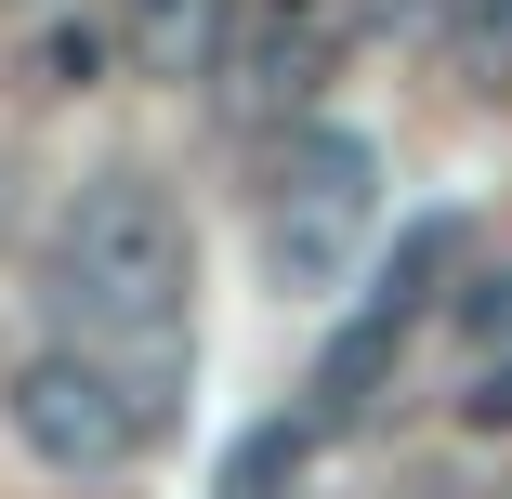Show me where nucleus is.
I'll list each match as a JSON object with an SVG mask.
<instances>
[{"label":"nucleus","mask_w":512,"mask_h":499,"mask_svg":"<svg viewBox=\"0 0 512 499\" xmlns=\"http://www.w3.org/2000/svg\"><path fill=\"white\" fill-rule=\"evenodd\" d=\"M184 289H197V237L158 171H92L53 211V316L92 355H158L184 329Z\"/></svg>","instance_id":"nucleus-1"},{"label":"nucleus","mask_w":512,"mask_h":499,"mask_svg":"<svg viewBox=\"0 0 512 499\" xmlns=\"http://www.w3.org/2000/svg\"><path fill=\"white\" fill-rule=\"evenodd\" d=\"M14 447L40 460V473H66V486H106V473H132L158 434H171V381H158V355H92V342H53V355H27L14 368Z\"/></svg>","instance_id":"nucleus-2"},{"label":"nucleus","mask_w":512,"mask_h":499,"mask_svg":"<svg viewBox=\"0 0 512 499\" xmlns=\"http://www.w3.org/2000/svg\"><path fill=\"white\" fill-rule=\"evenodd\" d=\"M368 197H381V145L368 132H289V158H276V197H263V263L289 276V289H329L342 263H355V237H368Z\"/></svg>","instance_id":"nucleus-3"},{"label":"nucleus","mask_w":512,"mask_h":499,"mask_svg":"<svg viewBox=\"0 0 512 499\" xmlns=\"http://www.w3.org/2000/svg\"><path fill=\"white\" fill-rule=\"evenodd\" d=\"M329 53H342V14L329 0H237V27H224V119H250V132H276V119H302L316 106V79H329Z\"/></svg>","instance_id":"nucleus-4"},{"label":"nucleus","mask_w":512,"mask_h":499,"mask_svg":"<svg viewBox=\"0 0 512 499\" xmlns=\"http://www.w3.org/2000/svg\"><path fill=\"white\" fill-rule=\"evenodd\" d=\"M224 27H237V0H119V27H106V40H119L145 79L184 92V79H211V66H224Z\"/></svg>","instance_id":"nucleus-5"},{"label":"nucleus","mask_w":512,"mask_h":499,"mask_svg":"<svg viewBox=\"0 0 512 499\" xmlns=\"http://www.w3.org/2000/svg\"><path fill=\"white\" fill-rule=\"evenodd\" d=\"M407 329L421 316H394V303H368L329 355H316V434H342V421H368L381 408V381H394V355H407Z\"/></svg>","instance_id":"nucleus-6"},{"label":"nucleus","mask_w":512,"mask_h":499,"mask_svg":"<svg viewBox=\"0 0 512 499\" xmlns=\"http://www.w3.org/2000/svg\"><path fill=\"white\" fill-rule=\"evenodd\" d=\"M302 473H316V421H263V434H237L224 499H302Z\"/></svg>","instance_id":"nucleus-7"},{"label":"nucleus","mask_w":512,"mask_h":499,"mask_svg":"<svg viewBox=\"0 0 512 499\" xmlns=\"http://www.w3.org/2000/svg\"><path fill=\"white\" fill-rule=\"evenodd\" d=\"M447 263H460V224L434 211V224H407V237H394V263H381V289H368V303H394V316H421Z\"/></svg>","instance_id":"nucleus-8"},{"label":"nucleus","mask_w":512,"mask_h":499,"mask_svg":"<svg viewBox=\"0 0 512 499\" xmlns=\"http://www.w3.org/2000/svg\"><path fill=\"white\" fill-rule=\"evenodd\" d=\"M106 53H119V40L92 27V14H53V27L27 40V79H40V92H92V79H106Z\"/></svg>","instance_id":"nucleus-9"},{"label":"nucleus","mask_w":512,"mask_h":499,"mask_svg":"<svg viewBox=\"0 0 512 499\" xmlns=\"http://www.w3.org/2000/svg\"><path fill=\"white\" fill-rule=\"evenodd\" d=\"M434 27H447V53H460L486 92L512 79V0H434Z\"/></svg>","instance_id":"nucleus-10"},{"label":"nucleus","mask_w":512,"mask_h":499,"mask_svg":"<svg viewBox=\"0 0 512 499\" xmlns=\"http://www.w3.org/2000/svg\"><path fill=\"white\" fill-rule=\"evenodd\" d=\"M460 329H473V342H512V276H473V289H460Z\"/></svg>","instance_id":"nucleus-11"},{"label":"nucleus","mask_w":512,"mask_h":499,"mask_svg":"<svg viewBox=\"0 0 512 499\" xmlns=\"http://www.w3.org/2000/svg\"><path fill=\"white\" fill-rule=\"evenodd\" d=\"M460 421H473V434H512V355H499V368L460 394Z\"/></svg>","instance_id":"nucleus-12"},{"label":"nucleus","mask_w":512,"mask_h":499,"mask_svg":"<svg viewBox=\"0 0 512 499\" xmlns=\"http://www.w3.org/2000/svg\"><path fill=\"white\" fill-rule=\"evenodd\" d=\"M329 14H342V27H381V40H394V27H434V0H329Z\"/></svg>","instance_id":"nucleus-13"}]
</instances>
